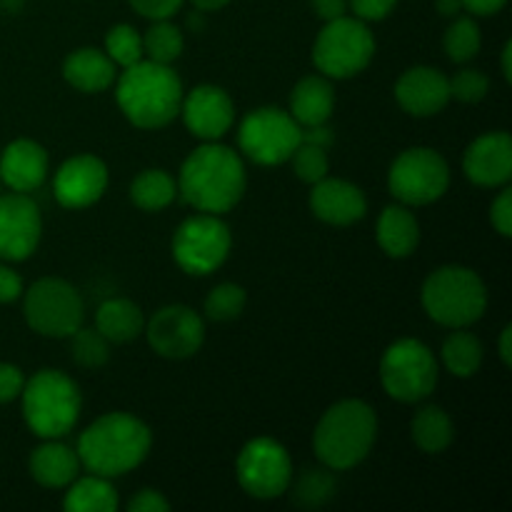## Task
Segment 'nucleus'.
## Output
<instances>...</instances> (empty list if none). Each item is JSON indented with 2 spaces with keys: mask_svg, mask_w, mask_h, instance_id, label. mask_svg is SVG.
<instances>
[{
  "mask_svg": "<svg viewBox=\"0 0 512 512\" xmlns=\"http://www.w3.org/2000/svg\"><path fill=\"white\" fill-rule=\"evenodd\" d=\"M118 505V490L113 488L110 478L95 473L88 478H75L63 498V508L68 512H115Z\"/></svg>",
  "mask_w": 512,
  "mask_h": 512,
  "instance_id": "nucleus-27",
  "label": "nucleus"
},
{
  "mask_svg": "<svg viewBox=\"0 0 512 512\" xmlns=\"http://www.w3.org/2000/svg\"><path fill=\"white\" fill-rule=\"evenodd\" d=\"M23 370L13 363H0V405H8L23 393Z\"/></svg>",
  "mask_w": 512,
  "mask_h": 512,
  "instance_id": "nucleus-42",
  "label": "nucleus"
},
{
  "mask_svg": "<svg viewBox=\"0 0 512 512\" xmlns=\"http://www.w3.org/2000/svg\"><path fill=\"white\" fill-rule=\"evenodd\" d=\"M378 245L388 258L403 260L418 250L420 243V223L413 215V210L408 205H388V208L380 213L378 228Z\"/></svg>",
  "mask_w": 512,
  "mask_h": 512,
  "instance_id": "nucleus-25",
  "label": "nucleus"
},
{
  "mask_svg": "<svg viewBox=\"0 0 512 512\" xmlns=\"http://www.w3.org/2000/svg\"><path fill=\"white\" fill-rule=\"evenodd\" d=\"M108 178V165L98 155H73L55 173L53 195L68 210L90 208L105 195Z\"/></svg>",
  "mask_w": 512,
  "mask_h": 512,
  "instance_id": "nucleus-16",
  "label": "nucleus"
},
{
  "mask_svg": "<svg viewBox=\"0 0 512 512\" xmlns=\"http://www.w3.org/2000/svg\"><path fill=\"white\" fill-rule=\"evenodd\" d=\"M378 440V415L365 400L348 398L330 405L313 433V450L325 468L350 470L363 463Z\"/></svg>",
  "mask_w": 512,
  "mask_h": 512,
  "instance_id": "nucleus-4",
  "label": "nucleus"
},
{
  "mask_svg": "<svg viewBox=\"0 0 512 512\" xmlns=\"http://www.w3.org/2000/svg\"><path fill=\"white\" fill-rule=\"evenodd\" d=\"M48 170V153L35 140H13V143L5 145L3 155H0V183H5L15 193L38 190L48 178Z\"/></svg>",
  "mask_w": 512,
  "mask_h": 512,
  "instance_id": "nucleus-21",
  "label": "nucleus"
},
{
  "mask_svg": "<svg viewBox=\"0 0 512 512\" xmlns=\"http://www.w3.org/2000/svg\"><path fill=\"white\" fill-rule=\"evenodd\" d=\"M510 338H512V325H505L503 333H500V343H498V350H500V360H503V365H510L512 363V348H510Z\"/></svg>",
  "mask_w": 512,
  "mask_h": 512,
  "instance_id": "nucleus-48",
  "label": "nucleus"
},
{
  "mask_svg": "<svg viewBox=\"0 0 512 512\" xmlns=\"http://www.w3.org/2000/svg\"><path fill=\"white\" fill-rule=\"evenodd\" d=\"M398 0H348V8L353 10L355 18L363 23H378L385 20L395 10Z\"/></svg>",
  "mask_w": 512,
  "mask_h": 512,
  "instance_id": "nucleus-40",
  "label": "nucleus"
},
{
  "mask_svg": "<svg viewBox=\"0 0 512 512\" xmlns=\"http://www.w3.org/2000/svg\"><path fill=\"white\" fill-rule=\"evenodd\" d=\"M23 315L33 333L63 340L83 325L85 303L68 280L40 278L23 290Z\"/></svg>",
  "mask_w": 512,
  "mask_h": 512,
  "instance_id": "nucleus-9",
  "label": "nucleus"
},
{
  "mask_svg": "<svg viewBox=\"0 0 512 512\" xmlns=\"http://www.w3.org/2000/svg\"><path fill=\"white\" fill-rule=\"evenodd\" d=\"M420 300L430 320L458 330L483 318L488 310V288L473 268L443 265L425 278Z\"/></svg>",
  "mask_w": 512,
  "mask_h": 512,
  "instance_id": "nucleus-5",
  "label": "nucleus"
},
{
  "mask_svg": "<svg viewBox=\"0 0 512 512\" xmlns=\"http://www.w3.org/2000/svg\"><path fill=\"white\" fill-rule=\"evenodd\" d=\"M443 48L445 55L453 63H470L480 53V48H483V35H480L478 20L473 15H458V18H453V23L445 30Z\"/></svg>",
  "mask_w": 512,
  "mask_h": 512,
  "instance_id": "nucleus-32",
  "label": "nucleus"
},
{
  "mask_svg": "<svg viewBox=\"0 0 512 512\" xmlns=\"http://www.w3.org/2000/svg\"><path fill=\"white\" fill-rule=\"evenodd\" d=\"M43 235L38 205L28 193L0 195V260L20 263L38 250Z\"/></svg>",
  "mask_w": 512,
  "mask_h": 512,
  "instance_id": "nucleus-15",
  "label": "nucleus"
},
{
  "mask_svg": "<svg viewBox=\"0 0 512 512\" xmlns=\"http://www.w3.org/2000/svg\"><path fill=\"white\" fill-rule=\"evenodd\" d=\"M95 330L108 343L123 345L143 335L145 315L138 303L128 298H110L95 310Z\"/></svg>",
  "mask_w": 512,
  "mask_h": 512,
  "instance_id": "nucleus-26",
  "label": "nucleus"
},
{
  "mask_svg": "<svg viewBox=\"0 0 512 512\" xmlns=\"http://www.w3.org/2000/svg\"><path fill=\"white\" fill-rule=\"evenodd\" d=\"M505 5H508V0H463V8L470 15H478V18H488V15L500 13Z\"/></svg>",
  "mask_w": 512,
  "mask_h": 512,
  "instance_id": "nucleus-46",
  "label": "nucleus"
},
{
  "mask_svg": "<svg viewBox=\"0 0 512 512\" xmlns=\"http://www.w3.org/2000/svg\"><path fill=\"white\" fill-rule=\"evenodd\" d=\"M180 115L185 120V128L200 138L203 143L220 140L235 123V103L220 85H198L190 93L183 95Z\"/></svg>",
  "mask_w": 512,
  "mask_h": 512,
  "instance_id": "nucleus-17",
  "label": "nucleus"
},
{
  "mask_svg": "<svg viewBox=\"0 0 512 512\" xmlns=\"http://www.w3.org/2000/svg\"><path fill=\"white\" fill-rule=\"evenodd\" d=\"M440 368L433 350L415 338L390 345L380 360V383L393 400L405 405L423 403L438 388Z\"/></svg>",
  "mask_w": 512,
  "mask_h": 512,
  "instance_id": "nucleus-8",
  "label": "nucleus"
},
{
  "mask_svg": "<svg viewBox=\"0 0 512 512\" xmlns=\"http://www.w3.org/2000/svg\"><path fill=\"white\" fill-rule=\"evenodd\" d=\"M510 58H512V43L508 40V43L503 45V58H500V63H503V78L508 80V83H512V65H510Z\"/></svg>",
  "mask_w": 512,
  "mask_h": 512,
  "instance_id": "nucleus-50",
  "label": "nucleus"
},
{
  "mask_svg": "<svg viewBox=\"0 0 512 512\" xmlns=\"http://www.w3.org/2000/svg\"><path fill=\"white\" fill-rule=\"evenodd\" d=\"M440 358H443L445 370L455 378H473L480 370L485 358V350L480 338H475L473 333H468L465 328L453 330V333L445 338L443 350H440Z\"/></svg>",
  "mask_w": 512,
  "mask_h": 512,
  "instance_id": "nucleus-30",
  "label": "nucleus"
},
{
  "mask_svg": "<svg viewBox=\"0 0 512 512\" xmlns=\"http://www.w3.org/2000/svg\"><path fill=\"white\" fill-rule=\"evenodd\" d=\"M68 340L70 358H73V363L80 365V368L98 370L110 360V343L95 328H83V325H80Z\"/></svg>",
  "mask_w": 512,
  "mask_h": 512,
  "instance_id": "nucleus-34",
  "label": "nucleus"
},
{
  "mask_svg": "<svg viewBox=\"0 0 512 512\" xmlns=\"http://www.w3.org/2000/svg\"><path fill=\"white\" fill-rule=\"evenodd\" d=\"M335 488H338V485H335L333 470L323 465V468L305 470V473L295 480L293 498L300 508H320V505L328 503V500L333 498Z\"/></svg>",
  "mask_w": 512,
  "mask_h": 512,
  "instance_id": "nucleus-33",
  "label": "nucleus"
},
{
  "mask_svg": "<svg viewBox=\"0 0 512 512\" xmlns=\"http://www.w3.org/2000/svg\"><path fill=\"white\" fill-rule=\"evenodd\" d=\"M488 90L490 78L483 70L463 68L450 80V98L460 100V103H480L488 95Z\"/></svg>",
  "mask_w": 512,
  "mask_h": 512,
  "instance_id": "nucleus-38",
  "label": "nucleus"
},
{
  "mask_svg": "<svg viewBox=\"0 0 512 512\" xmlns=\"http://www.w3.org/2000/svg\"><path fill=\"white\" fill-rule=\"evenodd\" d=\"M450 188V168L433 148H408L388 170V190L408 208L438 203Z\"/></svg>",
  "mask_w": 512,
  "mask_h": 512,
  "instance_id": "nucleus-11",
  "label": "nucleus"
},
{
  "mask_svg": "<svg viewBox=\"0 0 512 512\" xmlns=\"http://www.w3.org/2000/svg\"><path fill=\"white\" fill-rule=\"evenodd\" d=\"M463 173L480 188H500L512 178V138L508 130H493L468 145Z\"/></svg>",
  "mask_w": 512,
  "mask_h": 512,
  "instance_id": "nucleus-18",
  "label": "nucleus"
},
{
  "mask_svg": "<svg viewBox=\"0 0 512 512\" xmlns=\"http://www.w3.org/2000/svg\"><path fill=\"white\" fill-rule=\"evenodd\" d=\"M248 305V293L238 283H220L205 298V315L215 323H230L243 315Z\"/></svg>",
  "mask_w": 512,
  "mask_h": 512,
  "instance_id": "nucleus-35",
  "label": "nucleus"
},
{
  "mask_svg": "<svg viewBox=\"0 0 512 512\" xmlns=\"http://www.w3.org/2000/svg\"><path fill=\"white\" fill-rule=\"evenodd\" d=\"M310 3H313L315 15L320 20H325V23L348 15V0H310Z\"/></svg>",
  "mask_w": 512,
  "mask_h": 512,
  "instance_id": "nucleus-45",
  "label": "nucleus"
},
{
  "mask_svg": "<svg viewBox=\"0 0 512 512\" xmlns=\"http://www.w3.org/2000/svg\"><path fill=\"white\" fill-rule=\"evenodd\" d=\"M145 338L153 353L165 360L193 358L205 343V323L188 305H165L145 320Z\"/></svg>",
  "mask_w": 512,
  "mask_h": 512,
  "instance_id": "nucleus-14",
  "label": "nucleus"
},
{
  "mask_svg": "<svg viewBox=\"0 0 512 512\" xmlns=\"http://www.w3.org/2000/svg\"><path fill=\"white\" fill-rule=\"evenodd\" d=\"M80 458L73 448L63 445L60 440H45L43 445L30 453L28 470L38 485L48 490L68 488L80 475Z\"/></svg>",
  "mask_w": 512,
  "mask_h": 512,
  "instance_id": "nucleus-22",
  "label": "nucleus"
},
{
  "mask_svg": "<svg viewBox=\"0 0 512 512\" xmlns=\"http://www.w3.org/2000/svg\"><path fill=\"white\" fill-rule=\"evenodd\" d=\"M153 448V433L130 413H105L80 433V465L103 478H120L138 468Z\"/></svg>",
  "mask_w": 512,
  "mask_h": 512,
  "instance_id": "nucleus-2",
  "label": "nucleus"
},
{
  "mask_svg": "<svg viewBox=\"0 0 512 512\" xmlns=\"http://www.w3.org/2000/svg\"><path fill=\"white\" fill-rule=\"evenodd\" d=\"M178 195L198 213L223 215L243 200L248 188L243 158L218 140L203 143L185 158L178 175Z\"/></svg>",
  "mask_w": 512,
  "mask_h": 512,
  "instance_id": "nucleus-1",
  "label": "nucleus"
},
{
  "mask_svg": "<svg viewBox=\"0 0 512 512\" xmlns=\"http://www.w3.org/2000/svg\"><path fill=\"white\" fill-rule=\"evenodd\" d=\"M310 210L323 223L345 228V225L360 223L368 213V200L365 193L350 180L340 178H323L313 185L310 193Z\"/></svg>",
  "mask_w": 512,
  "mask_h": 512,
  "instance_id": "nucleus-20",
  "label": "nucleus"
},
{
  "mask_svg": "<svg viewBox=\"0 0 512 512\" xmlns=\"http://www.w3.org/2000/svg\"><path fill=\"white\" fill-rule=\"evenodd\" d=\"M183 83L170 65L140 60L115 78L118 108L135 128L160 130L180 115Z\"/></svg>",
  "mask_w": 512,
  "mask_h": 512,
  "instance_id": "nucleus-3",
  "label": "nucleus"
},
{
  "mask_svg": "<svg viewBox=\"0 0 512 512\" xmlns=\"http://www.w3.org/2000/svg\"><path fill=\"white\" fill-rule=\"evenodd\" d=\"M183 50H185L183 30H180L178 25L170 23V20H153V25L143 33L145 60L170 65L183 55Z\"/></svg>",
  "mask_w": 512,
  "mask_h": 512,
  "instance_id": "nucleus-31",
  "label": "nucleus"
},
{
  "mask_svg": "<svg viewBox=\"0 0 512 512\" xmlns=\"http://www.w3.org/2000/svg\"><path fill=\"white\" fill-rule=\"evenodd\" d=\"M23 295V278L8 265H0V305L15 303Z\"/></svg>",
  "mask_w": 512,
  "mask_h": 512,
  "instance_id": "nucleus-44",
  "label": "nucleus"
},
{
  "mask_svg": "<svg viewBox=\"0 0 512 512\" xmlns=\"http://www.w3.org/2000/svg\"><path fill=\"white\" fill-rule=\"evenodd\" d=\"M335 110V88L330 78L323 73L305 75L298 80L290 93V110L288 113L298 120L300 128H315L325 125Z\"/></svg>",
  "mask_w": 512,
  "mask_h": 512,
  "instance_id": "nucleus-23",
  "label": "nucleus"
},
{
  "mask_svg": "<svg viewBox=\"0 0 512 512\" xmlns=\"http://www.w3.org/2000/svg\"><path fill=\"white\" fill-rule=\"evenodd\" d=\"M168 510H170V503L163 498V493L150 488L138 490L128 503V512H168Z\"/></svg>",
  "mask_w": 512,
  "mask_h": 512,
  "instance_id": "nucleus-43",
  "label": "nucleus"
},
{
  "mask_svg": "<svg viewBox=\"0 0 512 512\" xmlns=\"http://www.w3.org/2000/svg\"><path fill=\"white\" fill-rule=\"evenodd\" d=\"M130 8L148 20H170L180 13L185 0H128Z\"/></svg>",
  "mask_w": 512,
  "mask_h": 512,
  "instance_id": "nucleus-39",
  "label": "nucleus"
},
{
  "mask_svg": "<svg viewBox=\"0 0 512 512\" xmlns=\"http://www.w3.org/2000/svg\"><path fill=\"white\" fill-rule=\"evenodd\" d=\"M375 55V35L360 18L328 20L313 43V63L330 80L355 78Z\"/></svg>",
  "mask_w": 512,
  "mask_h": 512,
  "instance_id": "nucleus-7",
  "label": "nucleus"
},
{
  "mask_svg": "<svg viewBox=\"0 0 512 512\" xmlns=\"http://www.w3.org/2000/svg\"><path fill=\"white\" fill-rule=\"evenodd\" d=\"M293 160V170L303 183L315 185L323 178H328L330 173V160H328V148L323 145L308 143V140H300V145L295 148V153L290 155Z\"/></svg>",
  "mask_w": 512,
  "mask_h": 512,
  "instance_id": "nucleus-37",
  "label": "nucleus"
},
{
  "mask_svg": "<svg viewBox=\"0 0 512 512\" xmlns=\"http://www.w3.org/2000/svg\"><path fill=\"white\" fill-rule=\"evenodd\" d=\"M238 483L250 498L275 500L293 483V460L288 450L273 438H253L243 445L235 460Z\"/></svg>",
  "mask_w": 512,
  "mask_h": 512,
  "instance_id": "nucleus-13",
  "label": "nucleus"
},
{
  "mask_svg": "<svg viewBox=\"0 0 512 512\" xmlns=\"http://www.w3.org/2000/svg\"><path fill=\"white\" fill-rule=\"evenodd\" d=\"M23 418L30 433L43 440H60L75 428L83 408L80 388L70 375L60 370H38L30 380H25L23 393Z\"/></svg>",
  "mask_w": 512,
  "mask_h": 512,
  "instance_id": "nucleus-6",
  "label": "nucleus"
},
{
  "mask_svg": "<svg viewBox=\"0 0 512 512\" xmlns=\"http://www.w3.org/2000/svg\"><path fill=\"white\" fill-rule=\"evenodd\" d=\"M435 8L443 18H458L463 13V0H435Z\"/></svg>",
  "mask_w": 512,
  "mask_h": 512,
  "instance_id": "nucleus-47",
  "label": "nucleus"
},
{
  "mask_svg": "<svg viewBox=\"0 0 512 512\" xmlns=\"http://www.w3.org/2000/svg\"><path fill=\"white\" fill-rule=\"evenodd\" d=\"M230 248H233V233L228 223L213 213H200L183 220L170 243L178 268L198 278L215 273L228 260Z\"/></svg>",
  "mask_w": 512,
  "mask_h": 512,
  "instance_id": "nucleus-10",
  "label": "nucleus"
},
{
  "mask_svg": "<svg viewBox=\"0 0 512 512\" xmlns=\"http://www.w3.org/2000/svg\"><path fill=\"white\" fill-rule=\"evenodd\" d=\"M178 198V183L163 168L140 170L130 183V200L145 213H158Z\"/></svg>",
  "mask_w": 512,
  "mask_h": 512,
  "instance_id": "nucleus-29",
  "label": "nucleus"
},
{
  "mask_svg": "<svg viewBox=\"0 0 512 512\" xmlns=\"http://www.w3.org/2000/svg\"><path fill=\"white\" fill-rule=\"evenodd\" d=\"M395 100L413 118H430L450 103V78L430 65L408 68L395 83Z\"/></svg>",
  "mask_w": 512,
  "mask_h": 512,
  "instance_id": "nucleus-19",
  "label": "nucleus"
},
{
  "mask_svg": "<svg viewBox=\"0 0 512 512\" xmlns=\"http://www.w3.org/2000/svg\"><path fill=\"white\" fill-rule=\"evenodd\" d=\"M105 53L113 60L118 68H128V65L140 63L145 58L143 53V35L128 23H118L108 30L105 35Z\"/></svg>",
  "mask_w": 512,
  "mask_h": 512,
  "instance_id": "nucleus-36",
  "label": "nucleus"
},
{
  "mask_svg": "<svg viewBox=\"0 0 512 512\" xmlns=\"http://www.w3.org/2000/svg\"><path fill=\"white\" fill-rule=\"evenodd\" d=\"M410 435H413V443L418 445L423 453L438 455L453 445L455 428L450 415L445 413L440 405H423V408L413 415Z\"/></svg>",
  "mask_w": 512,
  "mask_h": 512,
  "instance_id": "nucleus-28",
  "label": "nucleus"
},
{
  "mask_svg": "<svg viewBox=\"0 0 512 512\" xmlns=\"http://www.w3.org/2000/svg\"><path fill=\"white\" fill-rule=\"evenodd\" d=\"M63 78L80 93H103L118 78V65L105 50L80 48L65 58Z\"/></svg>",
  "mask_w": 512,
  "mask_h": 512,
  "instance_id": "nucleus-24",
  "label": "nucleus"
},
{
  "mask_svg": "<svg viewBox=\"0 0 512 512\" xmlns=\"http://www.w3.org/2000/svg\"><path fill=\"white\" fill-rule=\"evenodd\" d=\"M190 3L200 13H215V10H223L230 0H190Z\"/></svg>",
  "mask_w": 512,
  "mask_h": 512,
  "instance_id": "nucleus-49",
  "label": "nucleus"
},
{
  "mask_svg": "<svg viewBox=\"0 0 512 512\" xmlns=\"http://www.w3.org/2000/svg\"><path fill=\"white\" fill-rule=\"evenodd\" d=\"M490 223L503 238L512 235V190L503 188L490 205Z\"/></svg>",
  "mask_w": 512,
  "mask_h": 512,
  "instance_id": "nucleus-41",
  "label": "nucleus"
},
{
  "mask_svg": "<svg viewBox=\"0 0 512 512\" xmlns=\"http://www.w3.org/2000/svg\"><path fill=\"white\" fill-rule=\"evenodd\" d=\"M303 140L298 120L283 108H255L238 128V145L248 160L258 165H283Z\"/></svg>",
  "mask_w": 512,
  "mask_h": 512,
  "instance_id": "nucleus-12",
  "label": "nucleus"
}]
</instances>
